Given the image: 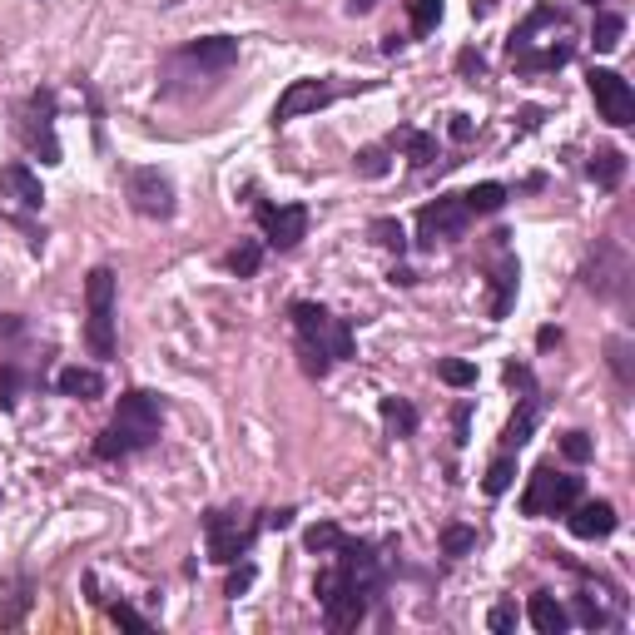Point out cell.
<instances>
[{"label": "cell", "mask_w": 635, "mask_h": 635, "mask_svg": "<svg viewBox=\"0 0 635 635\" xmlns=\"http://www.w3.org/2000/svg\"><path fill=\"white\" fill-rule=\"evenodd\" d=\"M323 105H333V85H328V80H293V85L278 95V105H273V125L318 115Z\"/></svg>", "instance_id": "cell-15"}, {"label": "cell", "mask_w": 635, "mask_h": 635, "mask_svg": "<svg viewBox=\"0 0 635 635\" xmlns=\"http://www.w3.org/2000/svg\"><path fill=\"white\" fill-rule=\"evenodd\" d=\"M472 546H477V531L472 526H462V521L442 526V556H467Z\"/></svg>", "instance_id": "cell-35"}, {"label": "cell", "mask_w": 635, "mask_h": 635, "mask_svg": "<svg viewBox=\"0 0 635 635\" xmlns=\"http://www.w3.org/2000/svg\"><path fill=\"white\" fill-rule=\"evenodd\" d=\"M15 402H20V373L5 363L0 368V407H15Z\"/></svg>", "instance_id": "cell-43"}, {"label": "cell", "mask_w": 635, "mask_h": 635, "mask_svg": "<svg viewBox=\"0 0 635 635\" xmlns=\"http://www.w3.org/2000/svg\"><path fill=\"white\" fill-rule=\"evenodd\" d=\"M536 412H541V397H536V392H526V397H521V412L511 417L507 432H502V447H507V452H516V447L536 432Z\"/></svg>", "instance_id": "cell-23"}, {"label": "cell", "mask_w": 635, "mask_h": 635, "mask_svg": "<svg viewBox=\"0 0 635 635\" xmlns=\"http://www.w3.org/2000/svg\"><path fill=\"white\" fill-rule=\"evenodd\" d=\"M318 606H323V621H328V631H353V626H363V616H368V591H358V586H348L343 576H338V566H328V571H318Z\"/></svg>", "instance_id": "cell-6"}, {"label": "cell", "mask_w": 635, "mask_h": 635, "mask_svg": "<svg viewBox=\"0 0 635 635\" xmlns=\"http://www.w3.org/2000/svg\"><path fill=\"white\" fill-rule=\"evenodd\" d=\"M258 263H263V244H258V239H244V244L229 254V268H234L239 278H254Z\"/></svg>", "instance_id": "cell-37"}, {"label": "cell", "mask_w": 635, "mask_h": 635, "mask_svg": "<svg viewBox=\"0 0 635 635\" xmlns=\"http://www.w3.org/2000/svg\"><path fill=\"white\" fill-rule=\"evenodd\" d=\"M606 353H611V373L621 387H635V363H631V338H611L606 343Z\"/></svg>", "instance_id": "cell-34"}, {"label": "cell", "mask_w": 635, "mask_h": 635, "mask_svg": "<svg viewBox=\"0 0 635 635\" xmlns=\"http://www.w3.org/2000/svg\"><path fill=\"white\" fill-rule=\"evenodd\" d=\"M159 432H164V397H159V392H144V387H129V392H120L115 422L95 437V457H100V462L134 457V452L154 447Z\"/></svg>", "instance_id": "cell-1"}, {"label": "cell", "mask_w": 635, "mask_h": 635, "mask_svg": "<svg viewBox=\"0 0 635 635\" xmlns=\"http://www.w3.org/2000/svg\"><path fill=\"white\" fill-rule=\"evenodd\" d=\"M566 526L576 541H606L616 531V507L611 502H576L566 511Z\"/></svg>", "instance_id": "cell-16"}, {"label": "cell", "mask_w": 635, "mask_h": 635, "mask_svg": "<svg viewBox=\"0 0 635 635\" xmlns=\"http://www.w3.org/2000/svg\"><path fill=\"white\" fill-rule=\"evenodd\" d=\"M378 412H382V422H387L392 437H412V432H417V407H412L407 397H382Z\"/></svg>", "instance_id": "cell-25"}, {"label": "cell", "mask_w": 635, "mask_h": 635, "mask_svg": "<svg viewBox=\"0 0 635 635\" xmlns=\"http://www.w3.org/2000/svg\"><path fill=\"white\" fill-rule=\"evenodd\" d=\"M492 318H507L511 303H516V283H521V263H516V254H507V244H502V258L492 263Z\"/></svg>", "instance_id": "cell-18"}, {"label": "cell", "mask_w": 635, "mask_h": 635, "mask_svg": "<svg viewBox=\"0 0 635 635\" xmlns=\"http://www.w3.org/2000/svg\"><path fill=\"white\" fill-rule=\"evenodd\" d=\"M288 318H293V328H298V343H308V348L328 353L333 363H348V358L358 353V343H353V328H348V318L328 313L323 303H308V298H298V303L288 308Z\"/></svg>", "instance_id": "cell-3"}, {"label": "cell", "mask_w": 635, "mask_h": 635, "mask_svg": "<svg viewBox=\"0 0 635 635\" xmlns=\"http://www.w3.org/2000/svg\"><path fill=\"white\" fill-rule=\"evenodd\" d=\"M353 169H358L363 179H382V174L392 169V159H387V144H368V149H358V154H353Z\"/></svg>", "instance_id": "cell-32"}, {"label": "cell", "mask_w": 635, "mask_h": 635, "mask_svg": "<svg viewBox=\"0 0 635 635\" xmlns=\"http://www.w3.org/2000/svg\"><path fill=\"white\" fill-rule=\"evenodd\" d=\"M368 234H373V244H382L387 254H397V258L407 254V229H402L397 219H373Z\"/></svg>", "instance_id": "cell-29"}, {"label": "cell", "mask_w": 635, "mask_h": 635, "mask_svg": "<svg viewBox=\"0 0 635 635\" xmlns=\"http://www.w3.org/2000/svg\"><path fill=\"white\" fill-rule=\"evenodd\" d=\"M462 204L472 209V219H477V214H497V209L507 204V184H497V179H487V184H477V189H467V194H462Z\"/></svg>", "instance_id": "cell-26"}, {"label": "cell", "mask_w": 635, "mask_h": 635, "mask_svg": "<svg viewBox=\"0 0 635 635\" xmlns=\"http://www.w3.org/2000/svg\"><path fill=\"white\" fill-rule=\"evenodd\" d=\"M516 621H521V616H516V606H511V601H502V606H492V616H487V626H492L497 635L516 631Z\"/></svg>", "instance_id": "cell-42"}, {"label": "cell", "mask_w": 635, "mask_h": 635, "mask_svg": "<svg viewBox=\"0 0 635 635\" xmlns=\"http://www.w3.org/2000/svg\"><path fill=\"white\" fill-rule=\"evenodd\" d=\"M338 541H343V531H338L333 521H318V526H308V531H303V546H308L313 556H333V551H338Z\"/></svg>", "instance_id": "cell-30"}, {"label": "cell", "mask_w": 635, "mask_h": 635, "mask_svg": "<svg viewBox=\"0 0 635 635\" xmlns=\"http://www.w3.org/2000/svg\"><path fill=\"white\" fill-rule=\"evenodd\" d=\"M125 199H129V209L144 214V219H174V184L159 169H129Z\"/></svg>", "instance_id": "cell-11"}, {"label": "cell", "mask_w": 635, "mask_h": 635, "mask_svg": "<svg viewBox=\"0 0 635 635\" xmlns=\"http://www.w3.org/2000/svg\"><path fill=\"white\" fill-rule=\"evenodd\" d=\"M586 174H591L601 189H621V179H626V154H621V149H611V144H601V149L591 154Z\"/></svg>", "instance_id": "cell-22"}, {"label": "cell", "mask_w": 635, "mask_h": 635, "mask_svg": "<svg viewBox=\"0 0 635 635\" xmlns=\"http://www.w3.org/2000/svg\"><path fill=\"white\" fill-rule=\"evenodd\" d=\"M412 15V35H432L442 25V0H402Z\"/></svg>", "instance_id": "cell-28"}, {"label": "cell", "mask_w": 635, "mask_h": 635, "mask_svg": "<svg viewBox=\"0 0 635 635\" xmlns=\"http://www.w3.org/2000/svg\"><path fill=\"white\" fill-rule=\"evenodd\" d=\"M467 417H472V407L462 402V407L452 412V422H457V442H467Z\"/></svg>", "instance_id": "cell-50"}, {"label": "cell", "mask_w": 635, "mask_h": 635, "mask_svg": "<svg viewBox=\"0 0 635 635\" xmlns=\"http://www.w3.org/2000/svg\"><path fill=\"white\" fill-rule=\"evenodd\" d=\"M204 536H209V561L214 566H239L249 551H254V536L258 526L254 521H244V511H209L204 516Z\"/></svg>", "instance_id": "cell-5"}, {"label": "cell", "mask_w": 635, "mask_h": 635, "mask_svg": "<svg viewBox=\"0 0 635 635\" xmlns=\"http://www.w3.org/2000/svg\"><path fill=\"white\" fill-rule=\"evenodd\" d=\"M20 139L40 154V164H60V139H55V95L35 90L20 105Z\"/></svg>", "instance_id": "cell-9"}, {"label": "cell", "mask_w": 635, "mask_h": 635, "mask_svg": "<svg viewBox=\"0 0 635 635\" xmlns=\"http://www.w3.org/2000/svg\"><path fill=\"white\" fill-rule=\"evenodd\" d=\"M452 139H457V144H467V139H472V120H467V115H452Z\"/></svg>", "instance_id": "cell-48"}, {"label": "cell", "mask_w": 635, "mask_h": 635, "mask_svg": "<svg viewBox=\"0 0 635 635\" xmlns=\"http://www.w3.org/2000/svg\"><path fill=\"white\" fill-rule=\"evenodd\" d=\"M0 199H10L20 209H40L45 204V189L30 174V164H0Z\"/></svg>", "instance_id": "cell-17"}, {"label": "cell", "mask_w": 635, "mask_h": 635, "mask_svg": "<svg viewBox=\"0 0 635 635\" xmlns=\"http://www.w3.org/2000/svg\"><path fill=\"white\" fill-rule=\"evenodd\" d=\"M457 70H462V75H467V80H477V75H482V70H487V60H482V55H477V50H462V55H457Z\"/></svg>", "instance_id": "cell-46"}, {"label": "cell", "mask_w": 635, "mask_h": 635, "mask_svg": "<svg viewBox=\"0 0 635 635\" xmlns=\"http://www.w3.org/2000/svg\"><path fill=\"white\" fill-rule=\"evenodd\" d=\"M536 348H561V328H541L536 333Z\"/></svg>", "instance_id": "cell-49"}, {"label": "cell", "mask_w": 635, "mask_h": 635, "mask_svg": "<svg viewBox=\"0 0 635 635\" xmlns=\"http://www.w3.org/2000/svg\"><path fill=\"white\" fill-rule=\"evenodd\" d=\"M387 149H407V159H412V169H432V159H437V134H422V129H392L387 134Z\"/></svg>", "instance_id": "cell-21"}, {"label": "cell", "mask_w": 635, "mask_h": 635, "mask_svg": "<svg viewBox=\"0 0 635 635\" xmlns=\"http://www.w3.org/2000/svg\"><path fill=\"white\" fill-rule=\"evenodd\" d=\"M110 621H115V626H120V631L149 635V621H144V616H139V611H134V606H125V601H115V606H110Z\"/></svg>", "instance_id": "cell-39"}, {"label": "cell", "mask_w": 635, "mask_h": 635, "mask_svg": "<svg viewBox=\"0 0 635 635\" xmlns=\"http://www.w3.org/2000/svg\"><path fill=\"white\" fill-rule=\"evenodd\" d=\"M437 378L447 382V387H472V382H477V363H467V358H442V363H437Z\"/></svg>", "instance_id": "cell-36"}, {"label": "cell", "mask_w": 635, "mask_h": 635, "mask_svg": "<svg viewBox=\"0 0 635 635\" xmlns=\"http://www.w3.org/2000/svg\"><path fill=\"white\" fill-rule=\"evenodd\" d=\"M561 452H566L571 462H591V437H586V432H566V437H561Z\"/></svg>", "instance_id": "cell-41"}, {"label": "cell", "mask_w": 635, "mask_h": 635, "mask_svg": "<svg viewBox=\"0 0 635 635\" xmlns=\"http://www.w3.org/2000/svg\"><path fill=\"white\" fill-rule=\"evenodd\" d=\"M239 65V40L234 35H204V40H189L184 50H174L164 60V90H184V85H199V80H219Z\"/></svg>", "instance_id": "cell-2"}, {"label": "cell", "mask_w": 635, "mask_h": 635, "mask_svg": "<svg viewBox=\"0 0 635 635\" xmlns=\"http://www.w3.org/2000/svg\"><path fill=\"white\" fill-rule=\"evenodd\" d=\"M581 502V477H566L556 467H536L526 492H521V511L526 516H566Z\"/></svg>", "instance_id": "cell-7"}, {"label": "cell", "mask_w": 635, "mask_h": 635, "mask_svg": "<svg viewBox=\"0 0 635 635\" xmlns=\"http://www.w3.org/2000/svg\"><path fill=\"white\" fill-rule=\"evenodd\" d=\"M258 229L268 249H298L308 239V209L303 204H258Z\"/></svg>", "instance_id": "cell-13"}, {"label": "cell", "mask_w": 635, "mask_h": 635, "mask_svg": "<svg viewBox=\"0 0 635 635\" xmlns=\"http://www.w3.org/2000/svg\"><path fill=\"white\" fill-rule=\"evenodd\" d=\"M507 382L511 387H521V392H536V378H531L526 363H507Z\"/></svg>", "instance_id": "cell-45"}, {"label": "cell", "mask_w": 635, "mask_h": 635, "mask_svg": "<svg viewBox=\"0 0 635 635\" xmlns=\"http://www.w3.org/2000/svg\"><path fill=\"white\" fill-rule=\"evenodd\" d=\"M576 621H581V626H591V631H616V616H611V611H601L591 596H576Z\"/></svg>", "instance_id": "cell-38"}, {"label": "cell", "mask_w": 635, "mask_h": 635, "mask_svg": "<svg viewBox=\"0 0 635 635\" xmlns=\"http://www.w3.org/2000/svg\"><path fill=\"white\" fill-rule=\"evenodd\" d=\"M511 482H516V457L511 452H502L492 467H487V477H482V487H487V497H502Z\"/></svg>", "instance_id": "cell-33"}, {"label": "cell", "mask_w": 635, "mask_h": 635, "mask_svg": "<svg viewBox=\"0 0 635 635\" xmlns=\"http://www.w3.org/2000/svg\"><path fill=\"white\" fill-rule=\"evenodd\" d=\"M472 224V209L462 204V194H442L437 204H422L417 214V249H437L447 239H462Z\"/></svg>", "instance_id": "cell-8"}, {"label": "cell", "mask_w": 635, "mask_h": 635, "mask_svg": "<svg viewBox=\"0 0 635 635\" xmlns=\"http://www.w3.org/2000/svg\"><path fill=\"white\" fill-rule=\"evenodd\" d=\"M298 358H303V373L308 378H328V368H333V358L318 353V348H308V343H298Z\"/></svg>", "instance_id": "cell-40"}, {"label": "cell", "mask_w": 635, "mask_h": 635, "mask_svg": "<svg viewBox=\"0 0 635 635\" xmlns=\"http://www.w3.org/2000/svg\"><path fill=\"white\" fill-rule=\"evenodd\" d=\"M586 5H596V0H586Z\"/></svg>", "instance_id": "cell-53"}, {"label": "cell", "mask_w": 635, "mask_h": 635, "mask_svg": "<svg viewBox=\"0 0 635 635\" xmlns=\"http://www.w3.org/2000/svg\"><path fill=\"white\" fill-rule=\"evenodd\" d=\"M392 283H397V288H412L417 273H412V268H392Z\"/></svg>", "instance_id": "cell-51"}, {"label": "cell", "mask_w": 635, "mask_h": 635, "mask_svg": "<svg viewBox=\"0 0 635 635\" xmlns=\"http://www.w3.org/2000/svg\"><path fill=\"white\" fill-rule=\"evenodd\" d=\"M621 35H626V15L601 10V15H596V25H591V45L606 55V50H616V45H621Z\"/></svg>", "instance_id": "cell-27"}, {"label": "cell", "mask_w": 635, "mask_h": 635, "mask_svg": "<svg viewBox=\"0 0 635 635\" xmlns=\"http://www.w3.org/2000/svg\"><path fill=\"white\" fill-rule=\"evenodd\" d=\"M516 70L521 75H536V70H561L571 60V45H551V50H511Z\"/></svg>", "instance_id": "cell-24"}, {"label": "cell", "mask_w": 635, "mask_h": 635, "mask_svg": "<svg viewBox=\"0 0 635 635\" xmlns=\"http://www.w3.org/2000/svg\"><path fill=\"white\" fill-rule=\"evenodd\" d=\"M55 392H60V397L95 402V397L105 392V373H100V368H60V373H55Z\"/></svg>", "instance_id": "cell-20"}, {"label": "cell", "mask_w": 635, "mask_h": 635, "mask_svg": "<svg viewBox=\"0 0 635 635\" xmlns=\"http://www.w3.org/2000/svg\"><path fill=\"white\" fill-rule=\"evenodd\" d=\"M25 611H30V581H15V586L5 591V606H0V626H20V621H25Z\"/></svg>", "instance_id": "cell-31"}, {"label": "cell", "mask_w": 635, "mask_h": 635, "mask_svg": "<svg viewBox=\"0 0 635 635\" xmlns=\"http://www.w3.org/2000/svg\"><path fill=\"white\" fill-rule=\"evenodd\" d=\"M586 288L596 293V298H626V283H631V258L621 254L616 244H601L596 258L586 263Z\"/></svg>", "instance_id": "cell-14"}, {"label": "cell", "mask_w": 635, "mask_h": 635, "mask_svg": "<svg viewBox=\"0 0 635 635\" xmlns=\"http://www.w3.org/2000/svg\"><path fill=\"white\" fill-rule=\"evenodd\" d=\"M85 308H90V323H85V338H90V353L95 358H115V268H90L85 278Z\"/></svg>", "instance_id": "cell-4"}, {"label": "cell", "mask_w": 635, "mask_h": 635, "mask_svg": "<svg viewBox=\"0 0 635 635\" xmlns=\"http://www.w3.org/2000/svg\"><path fill=\"white\" fill-rule=\"evenodd\" d=\"M586 85H591V100H596V115L606 120V125L626 129L635 125V90L626 75H616V70H591L586 75Z\"/></svg>", "instance_id": "cell-10"}, {"label": "cell", "mask_w": 635, "mask_h": 635, "mask_svg": "<svg viewBox=\"0 0 635 635\" xmlns=\"http://www.w3.org/2000/svg\"><path fill=\"white\" fill-rule=\"evenodd\" d=\"M249 586H254V566H249V561H244V566H239V571H234V576H229V586H224V596H234V601H239V596H244V591H249Z\"/></svg>", "instance_id": "cell-44"}, {"label": "cell", "mask_w": 635, "mask_h": 635, "mask_svg": "<svg viewBox=\"0 0 635 635\" xmlns=\"http://www.w3.org/2000/svg\"><path fill=\"white\" fill-rule=\"evenodd\" d=\"M373 5H378V0H348V15H368Z\"/></svg>", "instance_id": "cell-52"}, {"label": "cell", "mask_w": 635, "mask_h": 635, "mask_svg": "<svg viewBox=\"0 0 635 635\" xmlns=\"http://www.w3.org/2000/svg\"><path fill=\"white\" fill-rule=\"evenodd\" d=\"M263 526H268V531H283V526H293V507L268 511V516H263Z\"/></svg>", "instance_id": "cell-47"}, {"label": "cell", "mask_w": 635, "mask_h": 635, "mask_svg": "<svg viewBox=\"0 0 635 635\" xmlns=\"http://www.w3.org/2000/svg\"><path fill=\"white\" fill-rule=\"evenodd\" d=\"M338 576L348 581V586H358V591H368V596H378V586H382V556H378V546L373 541H353V536H343L338 541Z\"/></svg>", "instance_id": "cell-12"}, {"label": "cell", "mask_w": 635, "mask_h": 635, "mask_svg": "<svg viewBox=\"0 0 635 635\" xmlns=\"http://www.w3.org/2000/svg\"><path fill=\"white\" fill-rule=\"evenodd\" d=\"M526 621H531L541 635H561L566 626H571V611H566L551 591H536V596H531V606H526Z\"/></svg>", "instance_id": "cell-19"}]
</instances>
